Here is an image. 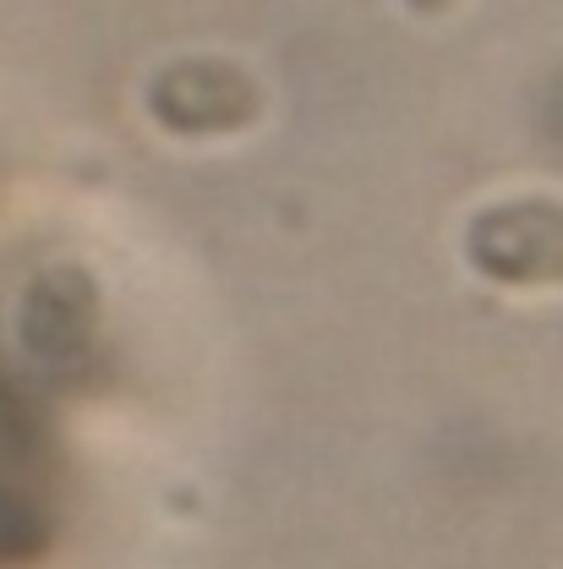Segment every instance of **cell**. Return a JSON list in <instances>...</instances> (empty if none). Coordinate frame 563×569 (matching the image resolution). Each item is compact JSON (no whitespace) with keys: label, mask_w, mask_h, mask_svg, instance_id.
<instances>
[{"label":"cell","mask_w":563,"mask_h":569,"mask_svg":"<svg viewBox=\"0 0 563 569\" xmlns=\"http://www.w3.org/2000/svg\"><path fill=\"white\" fill-rule=\"evenodd\" d=\"M471 258L497 284H559L563 280V209L509 203L476 219Z\"/></svg>","instance_id":"6da1fadb"},{"label":"cell","mask_w":563,"mask_h":569,"mask_svg":"<svg viewBox=\"0 0 563 569\" xmlns=\"http://www.w3.org/2000/svg\"><path fill=\"white\" fill-rule=\"evenodd\" d=\"M153 110L164 127L175 132H230L247 127L258 110V93L247 88V77L219 61H192V67H170L153 82Z\"/></svg>","instance_id":"7a4b0ae2"},{"label":"cell","mask_w":563,"mask_h":569,"mask_svg":"<svg viewBox=\"0 0 563 569\" xmlns=\"http://www.w3.org/2000/svg\"><path fill=\"white\" fill-rule=\"evenodd\" d=\"M411 6H422V11H438V6H449V0H411Z\"/></svg>","instance_id":"3957f363"}]
</instances>
